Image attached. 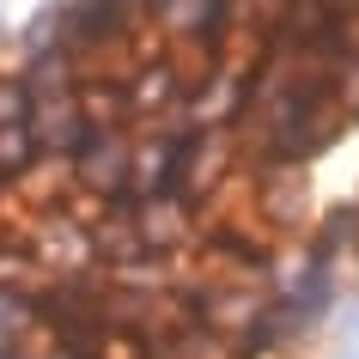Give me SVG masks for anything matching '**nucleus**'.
Masks as SVG:
<instances>
[{
    "label": "nucleus",
    "instance_id": "8",
    "mask_svg": "<svg viewBox=\"0 0 359 359\" xmlns=\"http://www.w3.org/2000/svg\"><path fill=\"white\" fill-rule=\"evenodd\" d=\"M0 359H13V353H0Z\"/></svg>",
    "mask_w": 359,
    "mask_h": 359
},
{
    "label": "nucleus",
    "instance_id": "3",
    "mask_svg": "<svg viewBox=\"0 0 359 359\" xmlns=\"http://www.w3.org/2000/svg\"><path fill=\"white\" fill-rule=\"evenodd\" d=\"M147 359H244L238 353V341L208 329V323H189V329H177L165 341H147Z\"/></svg>",
    "mask_w": 359,
    "mask_h": 359
},
{
    "label": "nucleus",
    "instance_id": "6",
    "mask_svg": "<svg viewBox=\"0 0 359 359\" xmlns=\"http://www.w3.org/2000/svg\"><path fill=\"white\" fill-rule=\"evenodd\" d=\"M335 110H341V122H359V61L341 67V79H335Z\"/></svg>",
    "mask_w": 359,
    "mask_h": 359
},
{
    "label": "nucleus",
    "instance_id": "5",
    "mask_svg": "<svg viewBox=\"0 0 359 359\" xmlns=\"http://www.w3.org/2000/svg\"><path fill=\"white\" fill-rule=\"evenodd\" d=\"M31 122V92H25V79H0V128H19Z\"/></svg>",
    "mask_w": 359,
    "mask_h": 359
},
{
    "label": "nucleus",
    "instance_id": "4",
    "mask_svg": "<svg viewBox=\"0 0 359 359\" xmlns=\"http://www.w3.org/2000/svg\"><path fill=\"white\" fill-rule=\"evenodd\" d=\"M37 165H43V152H37L31 122H19V128H0V183H19V177H31Z\"/></svg>",
    "mask_w": 359,
    "mask_h": 359
},
{
    "label": "nucleus",
    "instance_id": "7",
    "mask_svg": "<svg viewBox=\"0 0 359 359\" xmlns=\"http://www.w3.org/2000/svg\"><path fill=\"white\" fill-rule=\"evenodd\" d=\"M13 359H67V347H61L55 335H31V341H19V347H13Z\"/></svg>",
    "mask_w": 359,
    "mask_h": 359
},
{
    "label": "nucleus",
    "instance_id": "1",
    "mask_svg": "<svg viewBox=\"0 0 359 359\" xmlns=\"http://www.w3.org/2000/svg\"><path fill=\"white\" fill-rule=\"evenodd\" d=\"M128 177H134V134H122V128H97L86 140V152L74 158V183L104 195V208L110 201H134Z\"/></svg>",
    "mask_w": 359,
    "mask_h": 359
},
{
    "label": "nucleus",
    "instance_id": "2",
    "mask_svg": "<svg viewBox=\"0 0 359 359\" xmlns=\"http://www.w3.org/2000/svg\"><path fill=\"white\" fill-rule=\"evenodd\" d=\"M134 231H140V244H147L152 256H170V250L195 231V208L177 201V195H140V201H134Z\"/></svg>",
    "mask_w": 359,
    "mask_h": 359
}]
</instances>
